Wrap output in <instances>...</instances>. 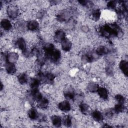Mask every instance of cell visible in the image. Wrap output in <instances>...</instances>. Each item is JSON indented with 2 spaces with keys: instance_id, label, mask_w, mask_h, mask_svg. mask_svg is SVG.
Masks as SVG:
<instances>
[{
  "instance_id": "28",
  "label": "cell",
  "mask_w": 128,
  "mask_h": 128,
  "mask_svg": "<svg viewBox=\"0 0 128 128\" xmlns=\"http://www.w3.org/2000/svg\"><path fill=\"white\" fill-rule=\"evenodd\" d=\"M76 93L72 88H68L66 89L64 92V98L68 100H74Z\"/></svg>"
},
{
  "instance_id": "13",
  "label": "cell",
  "mask_w": 128,
  "mask_h": 128,
  "mask_svg": "<svg viewBox=\"0 0 128 128\" xmlns=\"http://www.w3.org/2000/svg\"><path fill=\"white\" fill-rule=\"evenodd\" d=\"M19 60L18 54L14 51L6 52V62H10L16 64Z\"/></svg>"
},
{
  "instance_id": "11",
  "label": "cell",
  "mask_w": 128,
  "mask_h": 128,
  "mask_svg": "<svg viewBox=\"0 0 128 128\" xmlns=\"http://www.w3.org/2000/svg\"><path fill=\"white\" fill-rule=\"evenodd\" d=\"M26 26L28 30L34 32L40 29V23L36 20H30L26 22Z\"/></svg>"
},
{
  "instance_id": "21",
  "label": "cell",
  "mask_w": 128,
  "mask_h": 128,
  "mask_svg": "<svg viewBox=\"0 0 128 128\" xmlns=\"http://www.w3.org/2000/svg\"><path fill=\"white\" fill-rule=\"evenodd\" d=\"M41 82V81L38 77H32L29 78L28 84L30 90L39 89Z\"/></svg>"
},
{
  "instance_id": "17",
  "label": "cell",
  "mask_w": 128,
  "mask_h": 128,
  "mask_svg": "<svg viewBox=\"0 0 128 128\" xmlns=\"http://www.w3.org/2000/svg\"><path fill=\"white\" fill-rule=\"evenodd\" d=\"M50 121L52 125L54 127L59 128L62 124V117L58 114H52L50 117Z\"/></svg>"
},
{
  "instance_id": "31",
  "label": "cell",
  "mask_w": 128,
  "mask_h": 128,
  "mask_svg": "<svg viewBox=\"0 0 128 128\" xmlns=\"http://www.w3.org/2000/svg\"><path fill=\"white\" fill-rule=\"evenodd\" d=\"M118 4V2L115 0H110L108 1L106 4V8L110 10H116V6Z\"/></svg>"
},
{
  "instance_id": "12",
  "label": "cell",
  "mask_w": 128,
  "mask_h": 128,
  "mask_svg": "<svg viewBox=\"0 0 128 128\" xmlns=\"http://www.w3.org/2000/svg\"><path fill=\"white\" fill-rule=\"evenodd\" d=\"M96 94L99 98L103 100H107L109 98V91L104 86H100Z\"/></svg>"
},
{
  "instance_id": "26",
  "label": "cell",
  "mask_w": 128,
  "mask_h": 128,
  "mask_svg": "<svg viewBox=\"0 0 128 128\" xmlns=\"http://www.w3.org/2000/svg\"><path fill=\"white\" fill-rule=\"evenodd\" d=\"M114 114H120L124 112L126 110V106L125 104L116 103L114 107L112 108Z\"/></svg>"
},
{
  "instance_id": "14",
  "label": "cell",
  "mask_w": 128,
  "mask_h": 128,
  "mask_svg": "<svg viewBox=\"0 0 128 128\" xmlns=\"http://www.w3.org/2000/svg\"><path fill=\"white\" fill-rule=\"evenodd\" d=\"M4 69L5 72L10 75H13L17 72L16 64L10 62H6L4 64Z\"/></svg>"
},
{
  "instance_id": "24",
  "label": "cell",
  "mask_w": 128,
  "mask_h": 128,
  "mask_svg": "<svg viewBox=\"0 0 128 128\" xmlns=\"http://www.w3.org/2000/svg\"><path fill=\"white\" fill-rule=\"evenodd\" d=\"M100 85L95 82H90L86 85V90L90 94H94L96 93Z\"/></svg>"
},
{
  "instance_id": "15",
  "label": "cell",
  "mask_w": 128,
  "mask_h": 128,
  "mask_svg": "<svg viewBox=\"0 0 128 128\" xmlns=\"http://www.w3.org/2000/svg\"><path fill=\"white\" fill-rule=\"evenodd\" d=\"M118 67L121 73L126 77L128 76V63L127 60L125 59L121 60L118 64Z\"/></svg>"
},
{
  "instance_id": "29",
  "label": "cell",
  "mask_w": 128,
  "mask_h": 128,
  "mask_svg": "<svg viewBox=\"0 0 128 128\" xmlns=\"http://www.w3.org/2000/svg\"><path fill=\"white\" fill-rule=\"evenodd\" d=\"M62 123L66 127H70L72 125V117L69 114H65L62 116Z\"/></svg>"
},
{
  "instance_id": "19",
  "label": "cell",
  "mask_w": 128,
  "mask_h": 128,
  "mask_svg": "<svg viewBox=\"0 0 128 128\" xmlns=\"http://www.w3.org/2000/svg\"><path fill=\"white\" fill-rule=\"evenodd\" d=\"M36 104L38 108L42 110H46L49 106L50 102L48 98L43 96L36 102Z\"/></svg>"
},
{
  "instance_id": "9",
  "label": "cell",
  "mask_w": 128,
  "mask_h": 128,
  "mask_svg": "<svg viewBox=\"0 0 128 128\" xmlns=\"http://www.w3.org/2000/svg\"><path fill=\"white\" fill-rule=\"evenodd\" d=\"M14 44L16 48L21 50L22 52H23L28 48L26 41L23 37H18L16 38L14 41Z\"/></svg>"
},
{
  "instance_id": "2",
  "label": "cell",
  "mask_w": 128,
  "mask_h": 128,
  "mask_svg": "<svg viewBox=\"0 0 128 128\" xmlns=\"http://www.w3.org/2000/svg\"><path fill=\"white\" fill-rule=\"evenodd\" d=\"M6 14L10 20H16L20 16V8L16 4H10L6 8Z\"/></svg>"
},
{
  "instance_id": "34",
  "label": "cell",
  "mask_w": 128,
  "mask_h": 128,
  "mask_svg": "<svg viewBox=\"0 0 128 128\" xmlns=\"http://www.w3.org/2000/svg\"><path fill=\"white\" fill-rule=\"evenodd\" d=\"M4 88V86L3 85L2 82H1V83H0V91H1V92L2 90H3Z\"/></svg>"
},
{
  "instance_id": "3",
  "label": "cell",
  "mask_w": 128,
  "mask_h": 128,
  "mask_svg": "<svg viewBox=\"0 0 128 128\" xmlns=\"http://www.w3.org/2000/svg\"><path fill=\"white\" fill-rule=\"evenodd\" d=\"M72 17V12L67 9L60 10L56 16V20L60 22H68L71 20Z\"/></svg>"
},
{
  "instance_id": "1",
  "label": "cell",
  "mask_w": 128,
  "mask_h": 128,
  "mask_svg": "<svg viewBox=\"0 0 128 128\" xmlns=\"http://www.w3.org/2000/svg\"><path fill=\"white\" fill-rule=\"evenodd\" d=\"M98 33L102 38L109 39L112 38H121L124 32L121 27L116 22L106 23L98 28Z\"/></svg>"
},
{
  "instance_id": "22",
  "label": "cell",
  "mask_w": 128,
  "mask_h": 128,
  "mask_svg": "<svg viewBox=\"0 0 128 128\" xmlns=\"http://www.w3.org/2000/svg\"><path fill=\"white\" fill-rule=\"evenodd\" d=\"M56 78L55 74L50 72H44V77L42 82H44L46 84H52Z\"/></svg>"
},
{
  "instance_id": "7",
  "label": "cell",
  "mask_w": 128,
  "mask_h": 128,
  "mask_svg": "<svg viewBox=\"0 0 128 128\" xmlns=\"http://www.w3.org/2000/svg\"><path fill=\"white\" fill-rule=\"evenodd\" d=\"M58 108L63 112H68L72 109V104L70 100H67L60 101L57 104Z\"/></svg>"
},
{
  "instance_id": "30",
  "label": "cell",
  "mask_w": 128,
  "mask_h": 128,
  "mask_svg": "<svg viewBox=\"0 0 128 128\" xmlns=\"http://www.w3.org/2000/svg\"><path fill=\"white\" fill-rule=\"evenodd\" d=\"M114 100L116 103L126 104V98L124 94H117L114 96Z\"/></svg>"
},
{
  "instance_id": "27",
  "label": "cell",
  "mask_w": 128,
  "mask_h": 128,
  "mask_svg": "<svg viewBox=\"0 0 128 128\" xmlns=\"http://www.w3.org/2000/svg\"><path fill=\"white\" fill-rule=\"evenodd\" d=\"M16 79L18 82L21 85H24L28 84L29 80L27 74L24 72L20 73L17 76Z\"/></svg>"
},
{
  "instance_id": "10",
  "label": "cell",
  "mask_w": 128,
  "mask_h": 128,
  "mask_svg": "<svg viewBox=\"0 0 128 128\" xmlns=\"http://www.w3.org/2000/svg\"><path fill=\"white\" fill-rule=\"evenodd\" d=\"M0 28L4 32H10L12 28L13 25L12 20L8 18H3L0 20Z\"/></svg>"
},
{
  "instance_id": "18",
  "label": "cell",
  "mask_w": 128,
  "mask_h": 128,
  "mask_svg": "<svg viewBox=\"0 0 128 128\" xmlns=\"http://www.w3.org/2000/svg\"><path fill=\"white\" fill-rule=\"evenodd\" d=\"M94 52L96 54L100 57L108 54L110 50L106 45H99L96 47Z\"/></svg>"
},
{
  "instance_id": "20",
  "label": "cell",
  "mask_w": 128,
  "mask_h": 128,
  "mask_svg": "<svg viewBox=\"0 0 128 128\" xmlns=\"http://www.w3.org/2000/svg\"><path fill=\"white\" fill-rule=\"evenodd\" d=\"M78 108L80 112L83 115H88L90 112V105L86 102H82L78 104Z\"/></svg>"
},
{
  "instance_id": "32",
  "label": "cell",
  "mask_w": 128,
  "mask_h": 128,
  "mask_svg": "<svg viewBox=\"0 0 128 128\" xmlns=\"http://www.w3.org/2000/svg\"><path fill=\"white\" fill-rule=\"evenodd\" d=\"M106 72L108 75H112L114 73V70L112 66L110 65H108L106 66Z\"/></svg>"
},
{
  "instance_id": "16",
  "label": "cell",
  "mask_w": 128,
  "mask_h": 128,
  "mask_svg": "<svg viewBox=\"0 0 128 128\" xmlns=\"http://www.w3.org/2000/svg\"><path fill=\"white\" fill-rule=\"evenodd\" d=\"M60 44L62 50L64 52H69L72 48V42L67 38L63 40Z\"/></svg>"
},
{
  "instance_id": "33",
  "label": "cell",
  "mask_w": 128,
  "mask_h": 128,
  "mask_svg": "<svg viewBox=\"0 0 128 128\" xmlns=\"http://www.w3.org/2000/svg\"><path fill=\"white\" fill-rule=\"evenodd\" d=\"M80 30L84 34H87L90 32V28H89V26H88L84 25L81 26Z\"/></svg>"
},
{
  "instance_id": "5",
  "label": "cell",
  "mask_w": 128,
  "mask_h": 128,
  "mask_svg": "<svg viewBox=\"0 0 128 128\" xmlns=\"http://www.w3.org/2000/svg\"><path fill=\"white\" fill-rule=\"evenodd\" d=\"M99 56L96 54L95 52L88 51L83 54L81 56V60L84 64L90 63L97 60Z\"/></svg>"
},
{
  "instance_id": "4",
  "label": "cell",
  "mask_w": 128,
  "mask_h": 128,
  "mask_svg": "<svg viewBox=\"0 0 128 128\" xmlns=\"http://www.w3.org/2000/svg\"><path fill=\"white\" fill-rule=\"evenodd\" d=\"M44 55L46 59L54 64H56L60 62L62 58V54L60 50L56 48H54L50 52Z\"/></svg>"
},
{
  "instance_id": "6",
  "label": "cell",
  "mask_w": 128,
  "mask_h": 128,
  "mask_svg": "<svg viewBox=\"0 0 128 128\" xmlns=\"http://www.w3.org/2000/svg\"><path fill=\"white\" fill-rule=\"evenodd\" d=\"M66 38V33L64 30L61 28H58L54 32L52 39L55 42L60 44Z\"/></svg>"
},
{
  "instance_id": "23",
  "label": "cell",
  "mask_w": 128,
  "mask_h": 128,
  "mask_svg": "<svg viewBox=\"0 0 128 128\" xmlns=\"http://www.w3.org/2000/svg\"><path fill=\"white\" fill-rule=\"evenodd\" d=\"M39 114L40 113L38 112V110L34 108H30L27 112V116L28 118L32 120H38Z\"/></svg>"
},
{
  "instance_id": "8",
  "label": "cell",
  "mask_w": 128,
  "mask_h": 128,
  "mask_svg": "<svg viewBox=\"0 0 128 128\" xmlns=\"http://www.w3.org/2000/svg\"><path fill=\"white\" fill-rule=\"evenodd\" d=\"M92 119L98 123H101L104 122V116L102 112L99 110L94 109L93 110L90 112Z\"/></svg>"
},
{
  "instance_id": "25",
  "label": "cell",
  "mask_w": 128,
  "mask_h": 128,
  "mask_svg": "<svg viewBox=\"0 0 128 128\" xmlns=\"http://www.w3.org/2000/svg\"><path fill=\"white\" fill-rule=\"evenodd\" d=\"M102 14L101 9L100 8H96L92 10L90 13V16L92 20L97 22L100 19Z\"/></svg>"
}]
</instances>
